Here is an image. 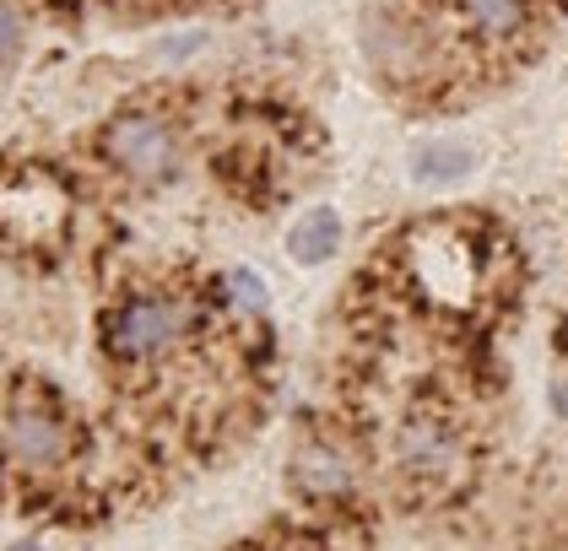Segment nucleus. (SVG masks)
Here are the masks:
<instances>
[{"instance_id": "1", "label": "nucleus", "mask_w": 568, "mask_h": 551, "mask_svg": "<svg viewBox=\"0 0 568 551\" xmlns=\"http://www.w3.org/2000/svg\"><path fill=\"white\" fill-rule=\"evenodd\" d=\"M98 195L152 201L174 190L195 157V114L179 86H141L109 103L92 125H82L65 146Z\"/></svg>"}, {"instance_id": "8", "label": "nucleus", "mask_w": 568, "mask_h": 551, "mask_svg": "<svg viewBox=\"0 0 568 551\" xmlns=\"http://www.w3.org/2000/svg\"><path fill=\"white\" fill-rule=\"evenodd\" d=\"M44 22L60 28H82V22H152V17H169L190 0H33Z\"/></svg>"}, {"instance_id": "15", "label": "nucleus", "mask_w": 568, "mask_h": 551, "mask_svg": "<svg viewBox=\"0 0 568 551\" xmlns=\"http://www.w3.org/2000/svg\"><path fill=\"white\" fill-rule=\"evenodd\" d=\"M11 551H44V547H39V541H17Z\"/></svg>"}, {"instance_id": "11", "label": "nucleus", "mask_w": 568, "mask_h": 551, "mask_svg": "<svg viewBox=\"0 0 568 551\" xmlns=\"http://www.w3.org/2000/svg\"><path fill=\"white\" fill-rule=\"evenodd\" d=\"M471 169H477V152L460 146V141H428V146L412 152V173L423 184H455V178H466Z\"/></svg>"}, {"instance_id": "17", "label": "nucleus", "mask_w": 568, "mask_h": 551, "mask_svg": "<svg viewBox=\"0 0 568 551\" xmlns=\"http://www.w3.org/2000/svg\"><path fill=\"white\" fill-rule=\"evenodd\" d=\"M547 6H558V0H547Z\"/></svg>"}, {"instance_id": "4", "label": "nucleus", "mask_w": 568, "mask_h": 551, "mask_svg": "<svg viewBox=\"0 0 568 551\" xmlns=\"http://www.w3.org/2000/svg\"><path fill=\"white\" fill-rule=\"evenodd\" d=\"M201 303L174 276H135L98 314V357L109 379L141 389L195 340Z\"/></svg>"}, {"instance_id": "10", "label": "nucleus", "mask_w": 568, "mask_h": 551, "mask_svg": "<svg viewBox=\"0 0 568 551\" xmlns=\"http://www.w3.org/2000/svg\"><path fill=\"white\" fill-rule=\"evenodd\" d=\"M342 249V216L331 212V206H314L293 222V233H287V255L298 259V265H325V259Z\"/></svg>"}, {"instance_id": "13", "label": "nucleus", "mask_w": 568, "mask_h": 551, "mask_svg": "<svg viewBox=\"0 0 568 551\" xmlns=\"http://www.w3.org/2000/svg\"><path fill=\"white\" fill-rule=\"evenodd\" d=\"M547 400H552V417H558V422H568V363L552 374V384H547Z\"/></svg>"}, {"instance_id": "2", "label": "nucleus", "mask_w": 568, "mask_h": 551, "mask_svg": "<svg viewBox=\"0 0 568 551\" xmlns=\"http://www.w3.org/2000/svg\"><path fill=\"white\" fill-rule=\"evenodd\" d=\"M92 178L71 152L6 146L0 152V259L22 271H60L88 233Z\"/></svg>"}, {"instance_id": "9", "label": "nucleus", "mask_w": 568, "mask_h": 551, "mask_svg": "<svg viewBox=\"0 0 568 551\" xmlns=\"http://www.w3.org/2000/svg\"><path fill=\"white\" fill-rule=\"evenodd\" d=\"M39 28H44V17L33 0H0V86H11L28 71Z\"/></svg>"}, {"instance_id": "14", "label": "nucleus", "mask_w": 568, "mask_h": 551, "mask_svg": "<svg viewBox=\"0 0 568 551\" xmlns=\"http://www.w3.org/2000/svg\"><path fill=\"white\" fill-rule=\"evenodd\" d=\"M261 551H325V547H314V541H271Z\"/></svg>"}, {"instance_id": "16", "label": "nucleus", "mask_w": 568, "mask_h": 551, "mask_svg": "<svg viewBox=\"0 0 568 551\" xmlns=\"http://www.w3.org/2000/svg\"><path fill=\"white\" fill-rule=\"evenodd\" d=\"M6 384H11V374H6V363H0V400H6Z\"/></svg>"}, {"instance_id": "6", "label": "nucleus", "mask_w": 568, "mask_h": 551, "mask_svg": "<svg viewBox=\"0 0 568 551\" xmlns=\"http://www.w3.org/2000/svg\"><path fill=\"white\" fill-rule=\"evenodd\" d=\"M390 460H395V476L412 492H449V487H460V476L471 466V443L438 406H412L395 422Z\"/></svg>"}, {"instance_id": "7", "label": "nucleus", "mask_w": 568, "mask_h": 551, "mask_svg": "<svg viewBox=\"0 0 568 551\" xmlns=\"http://www.w3.org/2000/svg\"><path fill=\"white\" fill-rule=\"evenodd\" d=\"M287 487L308 509H347V503L363 498V460L352 455V443L342 432L314 427L287 455Z\"/></svg>"}, {"instance_id": "5", "label": "nucleus", "mask_w": 568, "mask_h": 551, "mask_svg": "<svg viewBox=\"0 0 568 551\" xmlns=\"http://www.w3.org/2000/svg\"><path fill=\"white\" fill-rule=\"evenodd\" d=\"M449 54L455 82L515 76L547 39V0H412Z\"/></svg>"}, {"instance_id": "3", "label": "nucleus", "mask_w": 568, "mask_h": 551, "mask_svg": "<svg viewBox=\"0 0 568 551\" xmlns=\"http://www.w3.org/2000/svg\"><path fill=\"white\" fill-rule=\"evenodd\" d=\"M92 455L82 411L39 374H11L0 400V476L17 492L71 487Z\"/></svg>"}, {"instance_id": "12", "label": "nucleus", "mask_w": 568, "mask_h": 551, "mask_svg": "<svg viewBox=\"0 0 568 551\" xmlns=\"http://www.w3.org/2000/svg\"><path fill=\"white\" fill-rule=\"evenodd\" d=\"M217 297L222 308L233 314V319H261L265 308H271V293H265V282L255 271H244V265H227L217 276Z\"/></svg>"}]
</instances>
